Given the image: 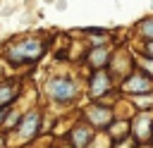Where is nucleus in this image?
Wrapping results in <instances>:
<instances>
[{
	"instance_id": "1",
	"label": "nucleus",
	"mask_w": 153,
	"mask_h": 148,
	"mask_svg": "<svg viewBox=\"0 0 153 148\" xmlns=\"http://www.w3.org/2000/svg\"><path fill=\"white\" fill-rule=\"evenodd\" d=\"M41 55H43V41L38 38H26L22 43H14L7 50V57L12 62H31V60H38Z\"/></svg>"
},
{
	"instance_id": "2",
	"label": "nucleus",
	"mask_w": 153,
	"mask_h": 148,
	"mask_svg": "<svg viewBox=\"0 0 153 148\" xmlns=\"http://www.w3.org/2000/svg\"><path fill=\"white\" fill-rule=\"evenodd\" d=\"M48 93L55 100H72L76 95V84L72 79H67V76H57V79L48 81Z\"/></svg>"
},
{
	"instance_id": "3",
	"label": "nucleus",
	"mask_w": 153,
	"mask_h": 148,
	"mask_svg": "<svg viewBox=\"0 0 153 148\" xmlns=\"http://www.w3.org/2000/svg\"><path fill=\"white\" fill-rule=\"evenodd\" d=\"M38 122H41V117H38V112H29V115H24V119L19 122V136H22V141H29L36 131H38Z\"/></svg>"
},
{
	"instance_id": "4",
	"label": "nucleus",
	"mask_w": 153,
	"mask_h": 148,
	"mask_svg": "<svg viewBox=\"0 0 153 148\" xmlns=\"http://www.w3.org/2000/svg\"><path fill=\"white\" fill-rule=\"evenodd\" d=\"M86 115H88V119H91L93 124H98V127H103V124L110 122V110H105V107H88Z\"/></svg>"
},
{
	"instance_id": "5",
	"label": "nucleus",
	"mask_w": 153,
	"mask_h": 148,
	"mask_svg": "<svg viewBox=\"0 0 153 148\" xmlns=\"http://www.w3.org/2000/svg\"><path fill=\"white\" fill-rule=\"evenodd\" d=\"M134 134H136V138H148V136H151V115H148V112H143V115L136 119Z\"/></svg>"
},
{
	"instance_id": "6",
	"label": "nucleus",
	"mask_w": 153,
	"mask_h": 148,
	"mask_svg": "<svg viewBox=\"0 0 153 148\" xmlns=\"http://www.w3.org/2000/svg\"><path fill=\"white\" fill-rule=\"evenodd\" d=\"M108 86H110V79H108V74L98 72V74L93 76V81H91V93H93V98H98L103 91H108Z\"/></svg>"
},
{
	"instance_id": "7",
	"label": "nucleus",
	"mask_w": 153,
	"mask_h": 148,
	"mask_svg": "<svg viewBox=\"0 0 153 148\" xmlns=\"http://www.w3.org/2000/svg\"><path fill=\"white\" fill-rule=\"evenodd\" d=\"M148 88H151V81L143 79L141 74H134V79L124 84V91H148Z\"/></svg>"
},
{
	"instance_id": "8",
	"label": "nucleus",
	"mask_w": 153,
	"mask_h": 148,
	"mask_svg": "<svg viewBox=\"0 0 153 148\" xmlns=\"http://www.w3.org/2000/svg\"><path fill=\"white\" fill-rule=\"evenodd\" d=\"M72 138H74V146H76V148H84V146L91 141V131L81 124V127H76V129H74V136H72Z\"/></svg>"
},
{
	"instance_id": "9",
	"label": "nucleus",
	"mask_w": 153,
	"mask_h": 148,
	"mask_svg": "<svg viewBox=\"0 0 153 148\" xmlns=\"http://www.w3.org/2000/svg\"><path fill=\"white\" fill-rule=\"evenodd\" d=\"M14 93H17V84H2L0 86V107L7 105V103H12Z\"/></svg>"
},
{
	"instance_id": "10",
	"label": "nucleus",
	"mask_w": 153,
	"mask_h": 148,
	"mask_svg": "<svg viewBox=\"0 0 153 148\" xmlns=\"http://www.w3.org/2000/svg\"><path fill=\"white\" fill-rule=\"evenodd\" d=\"M105 62H108V53H105L103 48H98V50L91 53V64H93V67H103Z\"/></svg>"
},
{
	"instance_id": "11",
	"label": "nucleus",
	"mask_w": 153,
	"mask_h": 148,
	"mask_svg": "<svg viewBox=\"0 0 153 148\" xmlns=\"http://www.w3.org/2000/svg\"><path fill=\"white\" fill-rule=\"evenodd\" d=\"M139 31H141L146 38H151V41H153V19H146V21H141V24H139Z\"/></svg>"
},
{
	"instance_id": "12",
	"label": "nucleus",
	"mask_w": 153,
	"mask_h": 148,
	"mask_svg": "<svg viewBox=\"0 0 153 148\" xmlns=\"http://www.w3.org/2000/svg\"><path fill=\"white\" fill-rule=\"evenodd\" d=\"M122 131H127V124H117V127H115V134H112V136H115V138H120V136H122Z\"/></svg>"
},
{
	"instance_id": "13",
	"label": "nucleus",
	"mask_w": 153,
	"mask_h": 148,
	"mask_svg": "<svg viewBox=\"0 0 153 148\" xmlns=\"http://www.w3.org/2000/svg\"><path fill=\"white\" fill-rule=\"evenodd\" d=\"M146 50H148V55H151V57H153V41H151V43H148V48H146Z\"/></svg>"
}]
</instances>
